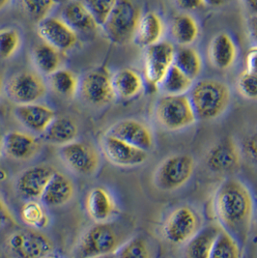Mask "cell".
I'll list each match as a JSON object with an SVG mask.
<instances>
[{
	"mask_svg": "<svg viewBox=\"0 0 257 258\" xmlns=\"http://www.w3.org/2000/svg\"><path fill=\"white\" fill-rule=\"evenodd\" d=\"M15 115L26 129L39 135H43L56 117L55 112L49 106L38 103L17 106Z\"/></svg>",
	"mask_w": 257,
	"mask_h": 258,
	"instance_id": "19",
	"label": "cell"
},
{
	"mask_svg": "<svg viewBox=\"0 0 257 258\" xmlns=\"http://www.w3.org/2000/svg\"><path fill=\"white\" fill-rule=\"evenodd\" d=\"M47 90L43 77L32 71L18 72L5 83L6 94L18 106L37 104L46 96Z\"/></svg>",
	"mask_w": 257,
	"mask_h": 258,
	"instance_id": "8",
	"label": "cell"
},
{
	"mask_svg": "<svg viewBox=\"0 0 257 258\" xmlns=\"http://www.w3.org/2000/svg\"><path fill=\"white\" fill-rule=\"evenodd\" d=\"M45 258H58L56 257V256H54V255H51V254H49V255H47V257Z\"/></svg>",
	"mask_w": 257,
	"mask_h": 258,
	"instance_id": "50",
	"label": "cell"
},
{
	"mask_svg": "<svg viewBox=\"0 0 257 258\" xmlns=\"http://www.w3.org/2000/svg\"><path fill=\"white\" fill-rule=\"evenodd\" d=\"M89 12L91 13L98 26H104L110 13L112 11L115 0H97V1H83Z\"/></svg>",
	"mask_w": 257,
	"mask_h": 258,
	"instance_id": "38",
	"label": "cell"
},
{
	"mask_svg": "<svg viewBox=\"0 0 257 258\" xmlns=\"http://www.w3.org/2000/svg\"><path fill=\"white\" fill-rule=\"evenodd\" d=\"M251 37H252L253 41L257 44V31H255V32H251Z\"/></svg>",
	"mask_w": 257,
	"mask_h": 258,
	"instance_id": "48",
	"label": "cell"
},
{
	"mask_svg": "<svg viewBox=\"0 0 257 258\" xmlns=\"http://www.w3.org/2000/svg\"><path fill=\"white\" fill-rule=\"evenodd\" d=\"M248 25L250 28L251 32H255L257 31V15H253L249 21H248Z\"/></svg>",
	"mask_w": 257,
	"mask_h": 258,
	"instance_id": "44",
	"label": "cell"
},
{
	"mask_svg": "<svg viewBox=\"0 0 257 258\" xmlns=\"http://www.w3.org/2000/svg\"><path fill=\"white\" fill-rule=\"evenodd\" d=\"M176 4L181 9L187 10V11L199 10L208 6L207 1H202V0H182V1H177Z\"/></svg>",
	"mask_w": 257,
	"mask_h": 258,
	"instance_id": "42",
	"label": "cell"
},
{
	"mask_svg": "<svg viewBox=\"0 0 257 258\" xmlns=\"http://www.w3.org/2000/svg\"><path fill=\"white\" fill-rule=\"evenodd\" d=\"M79 93L85 103L94 106H106L116 99L111 75L105 68L86 72L80 80Z\"/></svg>",
	"mask_w": 257,
	"mask_h": 258,
	"instance_id": "10",
	"label": "cell"
},
{
	"mask_svg": "<svg viewBox=\"0 0 257 258\" xmlns=\"http://www.w3.org/2000/svg\"><path fill=\"white\" fill-rule=\"evenodd\" d=\"M117 258H156L152 242L143 235L133 236L115 253Z\"/></svg>",
	"mask_w": 257,
	"mask_h": 258,
	"instance_id": "31",
	"label": "cell"
},
{
	"mask_svg": "<svg viewBox=\"0 0 257 258\" xmlns=\"http://www.w3.org/2000/svg\"><path fill=\"white\" fill-rule=\"evenodd\" d=\"M37 31L45 43L59 51H67L78 43V35L60 18L48 17L38 24Z\"/></svg>",
	"mask_w": 257,
	"mask_h": 258,
	"instance_id": "17",
	"label": "cell"
},
{
	"mask_svg": "<svg viewBox=\"0 0 257 258\" xmlns=\"http://www.w3.org/2000/svg\"><path fill=\"white\" fill-rule=\"evenodd\" d=\"M22 45V36L15 28L0 29V58L13 57Z\"/></svg>",
	"mask_w": 257,
	"mask_h": 258,
	"instance_id": "36",
	"label": "cell"
},
{
	"mask_svg": "<svg viewBox=\"0 0 257 258\" xmlns=\"http://www.w3.org/2000/svg\"><path fill=\"white\" fill-rule=\"evenodd\" d=\"M9 4V1H6V0H0V10H2L4 7L8 6Z\"/></svg>",
	"mask_w": 257,
	"mask_h": 258,
	"instance_id": "47",
	"label": "cell"
},
{
	"mask_svg": "<svg viewBox=\"0 0 257 258\" xmlns=\"http://www.w3.org/2000/svg\"><path fill=\"white\" fill-rule=\"evenodd\" d=\"M15 223V220L13 219L11 212L9 211L6 204L0 198V228L4 227L9 223Z\"/></svg>",
	"mask_w": 257,
	"mask_h": 258,
	"instance_id": "43",
	"label": "cell"
},
{
	"mask_svg": "<svg viewBox=\"0 0 257 258\" xmlns=\"http://www.w3.org/2000/svg\"><path fill=\"white\" fill-rule=\"evenodd\" d=\"M60 19L76 33H91L99 27L83 1L75 0L64 3Z\"/></svg>",
	"mask_w": 257,
	"mask_h": 258,
	"instance_id": "21",
	"label": "cell"
},
{
	"mask_svg": "<svg viewBox=\"0 0 257 258\" xmlns=\"http://www.w3.org/2000/svg\"><path fill=\"white\" fill-rule=\"evenodd\" d=\"M31 56L37 73L41 76L49 77L61 69V51L45 42L33 47Z\"/></svg>",
	"mask_w": 257,
	"mask_h": 258,
	"instance_id": "29",
	"label": "cell"
},
{
	"mask_svg": "<svg viewBox=\"0 0 257 258\" xmlns=\"http://www.w3.org/2000/svg\"><path fill=\"white\" fill-rule=\"evenodd\" d=\"M241 158L237 142L232 138H225L213 145L205 157V164L212 172H232L240 166Z\"/></svg>",
	"mask_w": 257,
	"mask_h": 258,
	"instance_id": "15",
	"label": "cell"
},
{
	"mask_svg": "<svg viewBox=\"0 0 257 258\" xmlns=\"http://www.w3.org/2000/svg\"><path fill=\"white\" fill-rule=\"evenodd\" d=\"M170 36L177 45L189 47L199 38V24L197 19L188 13L176 15L170 24Z\"/></svg>",
	"mask_w": 257,
	"mask_h": 258,
	"instance_id": "27",
	"label": "cell"
},
{
	"mask_svg": "<svg viewBox=\"0 0 257 258\" xmlns=\"http://www.w3.org/2000/svg\"><path fill=\"white\" fill-rule=\"evenodd\" d=\"M196 161L186 153L165 158L155 170L154 185L163 191H174L186 186L196 170Z\"/></svg>",
	"mask_w": 257,
	"mask_h": 258,
	"instance_id": "6",
	"label": "cell"
},
{
	"mask_svg": "<svg viewBox=\"0 0 257 258\" xmlns=\"http://www.w3.org/2000/svg\"><path fill=\"white\" fill-rule=\"evenodd\" d=\"M75 195V185L69 177L55 171L40 199L45 207L55 208L69 203Z\"/></svg>",
	"mask_w": 257,
	"mask_h": 258,
	"instance_id": "22",
	"label": "cell"
},
{
	"mask_svg": "<svg viewBox=\"0 0 257 258\" xmlns=\"http://www.w3.org/2000/svg\"><path fill=\"white\" fill-rule=\"evenodd\" d=\"M245 5L251 12L254 13V15H257V0L245 1Z\"/></svg>",
	"mask_w": 257,
	"mask_h": 258,
	"instance_id": "45",
	"label": "cell"
},
{
	"mask_svg": "<svg viewBox=\"0 0 257 258\" xmlns=\"http://www.w3.org/2000/svg\"><path fill=\"white\" fill-rule=\"evenodd\" d=\"M101 148L105 159L120 167L139 166L144 164L149 156V153L107 135L102 139Z\"/></svg>",
	"mask_w": 257,
	"mask_h": 258,
	"instance_id": "14",
	"label": "cell"
},
{
	"mask_svg": "<svg viewBox=\"0 0 257 258\" xmlns=\"http://www.w3.org/2000/svg\"><path fill=\"white\" fill-rule=\"evenodd\" d=\"M164 32L165 26L161 16L155 12L145 13L141 17L134 41L138 46L147 48L162 42Z\"/></svg>",
	"mask_w": 257,
	"mask_h": 258,
	"instance_id": "24",
	"label": "cell"
},
{
	"mask_svg": "<svg viewBox=\"0 0 257 258\" xmlns=\"http://www.w3.org/2000/svg\"><path fill=\"white\" fill-rule=\"evenodd\" d=\"M8 252L14 258H45L53 251V243L47 235L33 228L20 229L6 240Z\"/></svg>",
	"mask_w": 257,
	"mask_h": 258,
	"instance_id": "9",
	"label": "cell"
},
{
	"mask_svg": "<svg viewBox=\"0 0 257 258\" xmlns=\"http://www.w3.org/2000/svg\"><path fill=\"white\" fill-rule=\"evenodd\" d=\"M96 258H117L115 254H111V255H105V256H101V257Z\"/></svg>",
	"mask_w": 257,
	"mask_h": 258,
	"instance_id": "49",
	"label": "cell"
},
{
	"mask_svg": "<svg viewBox=\"0 0 257 258\" xmlns=\"http://www.w3.org/2000/svg\"><path fill=\"white\" fill-rule=\"evenodd\" d=\"M55 169L49 165L31 166L23 171L16 181L18 192L27 200H40Z\"/></svg>",
	"mask_w": 257,
	"mask_h": 258,
	"instance_id": "16",
	"label": "cell"
},
{
	"mask_svg": "<svg viewBox=\"0 0 257 258\" xmlns=\"http://www.w3.org/2000/svg\"><path fill=\"white\" fill-rule=\"evenodd\" d=\"M197 119L215 120L221 117L231 103V90L225 82L206 79L196 82L187 94Z\"/></svg>",
	"mask_w": 257,
	"mask_h": 258,
	"instance_id": "3",
	"label": "cell"
},
{
	"mask_svg": "<svg viewBox=\"0 0 257 258\" xmlns=\"http://www.w3.org/2000/svg\"><path fill=\"white\" fill-rule=\"evenodd\" d=\"M5 89V84H4V78H3V74L2 72L0 71V98H1V95L3 90Z\"/></svg>",
	"mask_w": 257,
	"mask_h": 258,
	"instance_id": "46",
	"label": "cell"
},
{
	"mask_svg": "<svg viewBox=\"0 0 257 258\" xmlns=\"http://www.w3.org/2000/svg\"><path fill=\"white\" fill-rule=\"evenodd\" d=\"M130 234L127 226L113 221L95 223L82 235L78 255L80 258H96L115 254L133 237Z\"/></svg>",
	"mask_w": 257,
	"mask_h": 258,
	"instance_id": "2",
	"label": "cell"
},
{
	"mask_svg": "<svg viewBox=\"0 0 257 258\" xmlns=\"http://www.w3.org/2000/svg\"><path fill=\"white\" fill-rule=\"evenodd\" d=\"M202 219L194 207L181 205L169 213L163 225L164 239L175 246H185L202 228Z\"/></svg>",
	"mask_w": 257,
	"mask_h": 258,
	"instance_id": "7",
	"label": "cell"
},
{
	"mask_svg": "<svg viewBox=\"0 0 257 258\" xmlns=\"http://www.w3.org/2000/svg\"><path fill=\"white\" fill-rule=\"evenodd\" d=\"M78 135L79 127L74 119L68 116H56L43 134V137L50 144L64 146L76 141Z\"/></svg>",
	"mask_w": 257,
	"mask_h": 258,
	"instance_id": "28",
	"label": "cell"
},
{
	"mask_svg": "<svg viewBox=\"0 0 257 258\" xmlns=\"http://www.w3.org/2000/svg\"><path fill=\"white\" fill-rule=\"evenodd\" d=\"M174 66L182 71L188 78L196 81L202 69L203 62L199 51L191 47H181L176 49Z\"/></svg>",
	"mask_w": 257,
	"mask_h": 258,
	"instance_id": "30",
	"label": "cell"
},
{
	"mask_svg": "<svg viewBox=\"0 0 257 258\" xmlns=\"http://www.w3.org/2000/svg\"><path fill=\"white\" fill-rule=\"evenodd\" d=\"M112 86L116 98L130 100L141 94L144 87V81L136 70L124 68L111 76Z\"/></svg>",
	"mask_w": 257,
	"mask_h": 258,
	"instance_id": "26",
	"label": "cell"
},
{
	"mask_svg": "<svg viewBox=\"0 0 257 258\" xmlns=\"http://www.w3.org/2000/svg\"><path fill=\"white\" fill-rule=\"evenodd\" d=\"M21 4L25 13L37 24L48 18L49 13L56 6V2L45 0H25Z\"/></svg>",
	"mask_w": 257,
	"mask_h": 258,
	"instance_id": "37",
	"label": "cell"
},
{
	"mask_svg": "<svg viewBox=\"0 0 257 258\" xmlns=\"http://www.w3.org/2000/svg\"><path fill=\"white\" fill-rule=\"evenodd\" d=\"M105 135L125 141L148 153L155 145L152 130L137 119L120 120L109 127Z\"/></svg>",
	"mask_w": 257,
	"mask_h": 258,
	"instance_id": "13",
	"label": "cell"
},
{
	"mask_svg": "<svg viewBox=\"0 0 257 258\" xmlns=\"http://www.w3.org/2000/svg\"><path fill=\"white\" fill-rule=\"evenodd\" d=\"M85 208L95 223H107L112 221L116 213V203L106 188L96 187L88 192Z\"/></svg>",
	"mask_w": 257,
	"mask_h": 258,
	"instance_id": "20",
	"label": "cell"
},
{
	"mask_svg": "<svg viewBox=\"0 0 257 258\" xmlns=\"http://www.w3.org/2000/svg\"><path fill=\"white\" fill-rule=\"evenodd\" d=\"M1 146H2V138L0 136V152H1Z\"/></svg>",
	"mask_w": 257,
	"mask_h": 258,
	"instance_id": "51",
	"label": "cell"
},
{
	"mask_svg": "<svg viewBox=\"0 0 257 258\" xmlns=\"http://www.w3.org/2000/svg\"><path fill=\"white\" fill-rule=\"evenodd\" d=\"M155 118L163 129L178 132L197 122L195 110L187 95H164L155 106Z\"/></svg>",
	"mask_w": 257,
	"mask_h": 258,
	"instance_id": "5",
	"label": "cell"
},
{
	"mask_svg": "<svg viewBox=\"0 0 257 258\" xmlns=\"http://www.w3.org/2000/svg\"><path fill=\"white\" fill-rule=\"evenodd\" d=\"M213 205L220 227L244 246L254 217L250 189L237 178L225 179L215 192Z\"/></svg>",
	"mask_w": 257,
	"mask_h": 258,
	"instance_id": "1",
	"label": "cell"
},
{
	"mask_svg": "<svg viewBox=\"0 0 257 258\" xmlns=\"http://www.w3.org/2000/svg\"><path fill=\"white\" fill-rule=\"evenodd\" d=\"M238 50L233 38L226 32L215 36L209 45V58L219 70L231 68L237 59Z\"/></svg>",
	"mask_w": 257,
	"mask_h": 258,
	"instance_id": "23",
	"label": "cell"
},
{
	"mask_svg": "<svg viewBox=\"0 0 257 258\" xmlns=\"http://www.w3.org/2000/svg\"><path fill=\"white\" fill-rule=\"evenodd\" d=\"M21 216L24 223L33 229L45 228L49 222L45 206L38 200H27L22 207Z\"/></svg>",
	"mask_w": 257,
	"mask_h": 258,
	"instance_id": "34",
	"label": "cell"
},
{
	"mask_svg": "<svg viewBox=\"0 0 257 258\" xmlns=\"http://www.w3.org/2000/svg\"><path fill=\"white\" fill-rule=\"evenodd\" d=\"M195 83L194 80L173 65L164 77L159 88L164 95H187Z\"/></svg>",
	"mask_w": 257,
	"mask_h": 258,
	"instance_id": "33",
	"label": "cell"
},
{
	"mask_svg": "<svg viewBox=\"0 0 257 258\" xmlns=\"http://www.w3.org/2000/svg\"><path fill=\"white\" fill-rule=\"evenodd\" d=\"M42 148L39 139L24 132L12 131L2 138L1 152L17 161L31 160Z\"/></svg>",
	"mask_w": 257,
	"mask_h": 258,
	"instance_id": "18",
	"label": "cell"
},
{
	"mask_svg": "<svg viewBox=\"0 0 257 258\" xmlns=\"http://www.w3.org/2000/svg\"><path fill=\"white\" fill-rule=\"evenodd\" d=\"M142 15L139 3L131 0H118L103 26L105 35L116 45L128 44L135 39Z\"/></svg>",
	"mask_w": 257,
	"mask_h": 258,
	"instance_id": "4",
	"label": "cell"
},
{
	"mask_svg": "<svg viewBox=\"0 0 257 258\" xmlns=\"http://www.w3.org/2000/svg\"><path fill=\"white\" fill-rule=\"evenodd\" d=\"M59 154L71 171L83 176L93 175L101 163L97 149L86 142L76 141L61 146Z\"/></svg>",
	"mask_w": 257,
	"mask_h": 258,
	"instance_id": "11",
	"label": "cell"
},
{
	"mask_svg": "<svg viewBox=\"0 0 257 258\" xmlns=\"http://www.w3.org/2000/svg\"><path fill=\"white\" fill-rule=\"evenodd\" d=\"M210 258H243V246L222 229L214 244Z\"/></svg>",
	"mask_w": 257,
	"mask_h": 258,
	"instance_id": "35",
	"label": "cell"
},
{
	"mask_svg": "<svg viewBox=\"0 0 257 258\" xmlns=\"http://www.w3.org/2000/svg\"><path fill=\"white\" fill-rule=\"evenodd\" d=\"M221 230L220 225L216 224L202 227L184 246V258H210L213 246Z\"/></svg>",
	"mask_w": 257,
	"mask_h": 258,
	"instance_id": "25",
	"label": "cell"
},
{
	"mask_svg": "<svg viewBox=\"0 0 257 258\" xmlns=\"http://www.w3.org/2000/svg\"><path fill=\"white\" fill-rule=\"evenodd\" d=\"M243 148L247 157L257 163V130L245 138Z\"/></svg>",
	"mask_w": 257,
	"mask_h": 258,
	"instance_id": "40",
	"label": "cell"
},
{
	"mask_svg": "<svg viewBox=\"0 0 257 258\" xmlns=\"http://www.w3.org/2000/svg\"><path fill=\"white\" fill-rule=\"evenodd\" d=\"M245 71L257 76V46L250 47L246 53Z\"/></svg>",
	"mask_w": 257,
	"mask_h": 258,
	"instance_id": "41",
	"label": "cell"
},
{
	"mask_svg": "<svg viewBox=\"0 0 257 258\" xmlns=\"http://www.w3.org/2000/svg\"><path fill=\"white\" fill-rule=\"evenodd\" d=\"M48 85L55 94L69 99L79 93L80 80L70 70L60 69L48 77Z\"/></svg>",
	"mask_w": 257,
	"mask_h": 258,
	"instance_id": "32",
	"label": "cell"
},
{
	"mask_svg": "<svg viewBox=\"0 0 257 258\" xmlns=\"http://www.w3.org/2000/svg\"><path fill=\"white\" fill-rule=\"evenodd\" d=\"M240 94L248 100H257V76L244 71L238 80Z\"/></svg>",
	"mask_w": 257,
	"mask_h": 258,
	"instance_id": "39",
	"label": "cell"
},
{
	"mask_svg": "<svg viewBox=\"0 0 257 258\" xmlns=\"http://www.w3.org/2000/svg\"><path fill=\"white\" fill-rule=\"evenodd\" d=\"M175 52L174 45L166 40L146 48L144 75L150 85L160 86L168 71L174 65Z\"/></svg>",
	"mask_w": 257,
	"mask_h": 258,
	"instance_id": "12",
	"label": "cell"
}]
</instances>
